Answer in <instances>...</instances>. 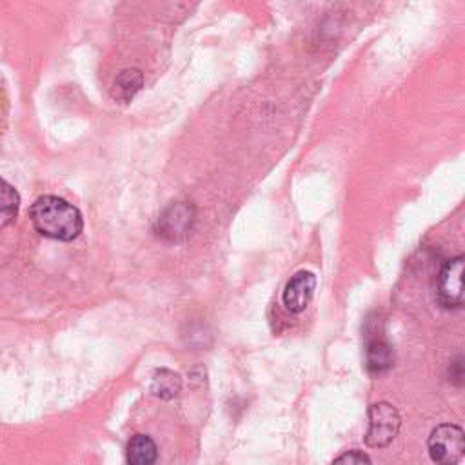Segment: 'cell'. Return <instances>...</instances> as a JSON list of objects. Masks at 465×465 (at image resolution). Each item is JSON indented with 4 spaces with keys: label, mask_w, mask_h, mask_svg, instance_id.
I'll return each instance as SVG.
<instances>
[{
    "label": "cell",
    "mask_w": 465,
    "mask_h": 465,
    "mask_svg": "<svg viewBox=\"0 0 465 465\" xmlns=\"http://www.w3.org/2000/svg\"><path fill=\"white\" fill-rule=\"evenodd\" d=\"M331 465H371V458L361 450H347L340 454Z\"/></svg>",
    "instance_id": "obj_12"
},
{
    "label": "cell",
    "mask_w": 465,
    "mask_h": 465,
    "mask_svg": "<svg viewBox=\"0 0 465 465\" xmlns=\"http://www.w3.org/2000/svg\"><path fill=\"white\" fill-rule=\"evenodd\" d=\"M438 303L445 309H460L463 305V256L447 260L436 282Z\"/></svg>",
    "instance_id": "obj_4"
},
{
    "label": "cell",
    "mask_w": 465,
    "mask_h": 465,
    "mask_svg": "<svg viewBox=\"0 0 465 465\" xmlns=\"http://www.w3.org/2000/svg\"><path fill=\"white\" fill-rule=\"evenodd\" d=\"M18 207H20V196L16 189L0 178V227L11 225L16 216H18Z\"/></svg>",
    "instance_id": "obj_11"
},
{
    "label": "cell",
    "mask_w": 465,
    "mask_h": 465,
    "mask_svg": "<svg viewBox=\"0 0 465 465\" xmlns=\"http://www.w3.org/2000/svg\"><path fill=\"white\" fill-rule=\"evenodd\" d=\"M401 425L396 407L389 401H378L369 407V429L365 443L369 447H387L398 434Z\"/></svg>",
    "instance_id": "obj_3"
},
{
    "label": "cell",
    "mask_w": 465,
    "mask_h": 465,
    "mask_svg": "<svg viewBox=\"0 0 465 465\" xmlns=\"http://www.w3.org/2000/svg\"><path fill=\"white\" fill-rule=\"evenodd\" d=\"M29 218L42 236L58 242H71L84 229L82 213L67 200L53 194L40 196L31 205Z\"/></svg>",
    "instance_id": "obj_1"
},
{
    "label": "cell",
    "mask_w": 465,
    "mask_h": 465,
    "mask_svg": "<svg viewBox=\"0 0 465 465\" xmlns=\"http://www.w3.org/2000/svg\"><path fill=\"white\" fill-rule=\"evenodd\" d=\"M194 223V209L185 202L169 205L158 218V234L169 242L183 240Z\"/></svg>",
    "instance_id": "obj_5"
},
{
    "label": "cell",
    "mask_w": 465,
    "mask_h": 465,
    "mask_svg": "<svg viewBox=\"0 0 465 465\" xmlns=\"http://www.w3.org/2000/svg\"><path fill=\"white\" fill-rule=\"evenodd\" d=\"M142 84L143 74L140 73V69H124L116 74L111 94L120 102H129L142 89Z\"/></svg>",
    "instance_id": "obj_9"
},
{
    "label": "cell",
    "mask_w": 465,
    "mask_h": 465,
    "mask_svg": "<svg viewBox=\"0 0 465 465\" xmlns=\"http://www.w3.org/2000/svg\"><path fill=\"white\" fill-rule=\"evenodd\" d=\"M316 289V276L311 271H298L283 289V305L287 311L298 314L311 303Z\"/></svg>",
    "instance_id": "obj_6"
},
{
    "label": "cell",
    "mask_w": 465,
    "mask_h": 465,
    "mask_svg": "<svg viewBox=\"0 0 465 465\" xmlns=\"http://www.w3.org/2000/svg\"><path fill=\"white\" fill-rule=\"evenodd\" d=\"M394 363V351L392 345L381 336L376 334L369 338L365 345V367L371 374L387 372Z\"/></svg>",
    "instance_id": "obj_7"
},
{
    "label": "cell",
    "mask_w": 465,
    "mask_h": 465,
    "mask_svg": "<svg viewBox=\"0 0 465 465\" xmlns=\"http://www.w3.org/2000/svg\"><path fill=\"white\" fill-rule=\"evenodd\" d=\"M429 456L438 465H456L465 452L463 430L454 423H441L432 429L429 441Z\"/></svg>",
    "instance_id": "obj_2"
},
{
    "label": "cell",
    "mask_w": 465,
    "mask_h": 465,
    "mask_svg": "<svg viewBox=\"0 0 465 465\" xmlns=\"http://www.w3.org/2000/svg\"><path fill=\"white\" fill-rule=\"evenodd\" d=\"M156 443L147 434H136L129 440L125 449L127 465H153L156 461Z\"/></svg>",
    "instance_id": "obj_8"
},
{
    "label": "cell",
    "mask_w": 465,
    "mask_h": 465,
    "mask_svg": "<svg viewBox=\"0 0 465 465\" xmlns=\"http://www.w3.org/2000/svg\"><path fill=\"white\" fill-rule=\"evenodd\" d=\"M182 389V378L171 369H156L151 381V392L162 400L174 398Z\"/></svg>",
    "instance_id": "obj_10"
}]
</instances>
